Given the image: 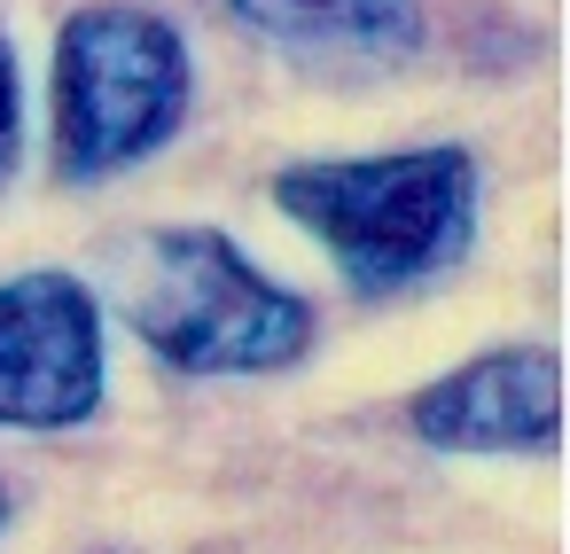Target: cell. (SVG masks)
<instances>
[{
    "mask_svg": "<svg viewBox=\"0 0 570 554\" xmlns=\"http://www.w3.org/2000/svg\"><path fill=\"white\" fill-rule=\"evenodd\" d=\"M102 554H126V546H102Z\"/></svg>",
    "mask_w": 570,
    "mask_h": 554,
    "instance_id": "obj_9",
    "label": "cell"
},
{
    "mask_svg": "<svg viewBox=\"0 0 570 554\" xmlns=\"http://www.w3.org/2000/svg\"><path fill=\"white\" fill-rule=\"evenodd\" d=\"M17 149H24V95H17V56L0 40V188L17 172Z\"/></svg>",
    "mask_w": 570,
    "mask_h": 554,
    "instance_id": "obj_7",
    "label": "cell"
},
{
    "mask_svg": "<svg viewBox=\"0 0 570 554\" xmlns=\"http://www.w3.org/2000/svg\"><path fill=\"white\" fill-rule=\"evenodd\" d=\"M0 523H9V492H0Z\"/></svg>",
    "mask_w": 570,
    "mask_h": 554,
    "instance_id": "obj_8",
    "label": "cell"
},
{
    "mask_svg": "<svg viewBox=\"0 0 570 554\" xmlns=\"http://www.w3.org/2000/svg\"><path fill=\"white\" fill-rule=\"evenodd\" d=\"M212 9L305 71H399L422 56V0H212Z\"/></svg>",
    "mask_w": 570,
    "mask_h": 554,
    "instance_id": "obj_6",
    "label": "cell"
},
{
    "mask_svg": "<svg viewBox=\"0 0 570 554\" xmlns=\"http://www.w3.org/2000/svg\"><path fill=\"white\" fill-rule=\"evenodd\" d=\"M282 219H297L352 289L391 297L469 258L476 165L469 149H391V157H313L274 172Z\"/></svg>",
    "mask_w": 570,
    "mask_h": 554,
    "instance_id": "obj_1",
    "label": "cell"
},
{
    "mask_svg": "<svg viewBox=\"0 0 570 554\" xmlns=\"http://www.w3.org/2000/svg\"><path fill=\"white\" fill-rule=\"evenodd\" d=\"M118 313L180 375H274L313 344V305L266 281L219 227L141 235L118 281Z\"/></svg>",
    "mask_w": 570,
    "mask_h": 554,
    "instance_id": "obj_2",
    "label": "cell"
},
{
    "mask_svg": "<svg viewBox=\"0 0 570 554\" xmlns=\"http://www.w3.org/2000/svg\"><path fill=\"white\" fill-rule=\"evenodd\" d=\"M196 102L188 40L134 0H95L56 32V165L63 180H110L157 157Z\"/></svg>",
    "mask_w": 570,
    "mask_h": 554,
    "instance_id": "obj_3",
    "label": "cell"
},
{
    "mask_svg": "<svg viewBox=\"0 0 570 554\" xmlns=\"http://www.w3.org/2000/svg\"><path fill=\"white\" fill-rule=\"evenodd\" d=\"M102 406V305L71 274L0 281V429H71Z\"/></svg>",
    "mask_w": 570,
    "mask_h": 554,
    "instance_id": "obj_4",
    "label": "cell"
},
{
    "mask_svg": "<svg viewBox=\"0 0 570 554\" xmlns=\"http://www.w3.org/2000/svg\"><path fill=\"white\" fill-rule=\"evenodd\" d=\"M406 429L438 453H554L562 359L547 344H500L406 398Z\"/></svg>",
    "mask_w": 570,
    "mask_h": 554,
    "instance_id": "obj_5",
    "label": "cell"
}]
</instances>
